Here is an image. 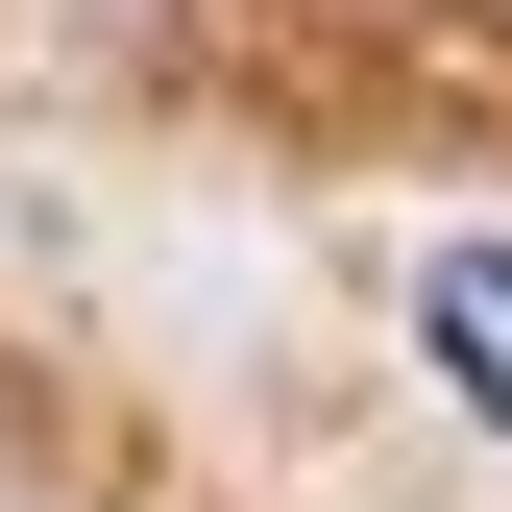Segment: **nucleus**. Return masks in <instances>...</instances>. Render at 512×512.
<instances>
[{
	"label": "nucleus",
	"instance_id": "1",
	"mask_svg": "<svg viewBox=\"0 0 512 512\" xmlns=\"http://www.w3.org/2000/svg\"><path fill=\"white\" fill-rule=\"evenodd\" d=\"M415 342H439V391H464V415H512V244H439Z\"/></svg>",
	"mask_w": 512,
	"mask_h": 512
}]
</instances>
